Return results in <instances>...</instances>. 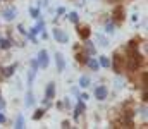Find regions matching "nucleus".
Here are the masks:
<instances>
[{
    "mask_svg": "<svg viewBox=\"0 0 148 129\" xmlns=\"http://www.w3.org/2000/svg\"><path fill=\"white\" fill-rule=\"evenodd\" d=\"M122 66H124V59H122L119 53H115V55H114V71H115V72H121V71H122Z\"/></svg>",
    "mask_w": 148,
    "mask_h": 129,
    "instance_id": "nucleus-5",
    "label": "nucleus"
},
{
    "mask_svg": "<svg viewBox=\"0 0 148 129\" xmlns=\"http://www.w3.org/2000/svg\"><path fill=\"white\" fill-rule=\"evenodd\" d=\"M84 46H86V50H88V52H90L91 55L95 53V46L91 45V42H88V40H86V43H84Z\"/></svg>",
    "mask_w": 148,
    "mask_h": 129,
    "instance_id": "nucleus-20",
    "label": "nucleus"
},
{
    "mask_svg": "<svg viewBox=\"0 0 148 129\" xmlns=\"http://www.w3.org/2000/svg\"><path fill=\"white\" fill-rule=\"evenodd\" d=\"M53 38H55L59 43H67V42H69L67 33H64L62 29H53Z\"/></svg>",
    "mask_w": 148,
    "mask_h": 129,
    "instance_id": "nucleus-3",
    "label": "nucleus"
},
{
    "mask_svg": "<svg viewBox=\"0 0 148 129\" xmlns=\"http://www.w3.org/2000/svg\"><path fill=\"white\" fill-rule=\"evenodd\" d=\"M3 107H5V102H3V98H0V110H2Z\"/></svg>",
    "mask_w": 148,
    "mask_h": 129,
    "instance_id": "nucleus-28",
    "label": "nucleus"
},
{
    "mask_svg": "<svg viewBox=\"0 0 148 129\" xmlns=\"http://www.w3.org/2000/svg\"><path fill=\"white\" fill-rule=\"evenodd\" d=\"M33 103H35V96H33V93L29 91V93L26 95V107H31Z\"/></svg>",
    "mask_w": 148,
    "mask_h": 129,
    "instance_id": "nucleus-16",
    "label": "nucleus"
},
{
    "mask_svg": "<svg viewBox=\"0 0 148 129\" xmlns=\"http://www.w3.org/2000/svg\"><path fill=\"white\" fill-rule=\"evenodd\" d=\"M86 64H88V67H90L91 71H97V69H98V62H97L95 59H88Z\"/></svg>",
    "mask_w": 148,
    "mask_h": 129,
    "instance_id": "nucleus-14",
    "label": "nucleus"
},
{
    "mask_svg": "<svg viewBox=\"0 0 148 129\" xmlns=\"http://www.w3.org/2000/svg\"><path fill=\"white\" fill-rule=\"evenodd\" d=\"M67 19L73 23V24H77V21H79V16L76 14V12H69V16H67Z\"/></svg>",
    "mask_w": 148,
    "mask_h": 129,
    "instance_id": "nucleus-17",
    "label": "nucleus"
},
{
    "mask_svg": "<svg viewBox=\"0 0 148 129\" xmlns=\"http://www.w3.org/2000/svg\"><path fill=\"white\" fill-rule=\"evenodd\" d=\"M29 14H31V17H38V16H40L38 9H29Z\"/></svg>",
    "mask_w": 148,
    "mask_h": 129,
    "instance_id": "nucleus-22",
    "label": "nucleus"
},
{
    "mask_svg": "<svg viewBox=\"0 0 148 129\" xmlns=\"http://www.w3.org/2000/svg\"><path fill=\"white\" fill-rule=\"evenodd\" d=\"M14 16H16V9H14V7H10V9H5V10H3V19H5V21H12V19H14Z\"/></svg>",
    "mask_w": 148,
    "mask_h": 129,
    "instance_id": "nucleus-10",
    "label": "nucleus"
},
{
    "mask_svg": "<svg viewBox=\"0 0 148 129\" xmlns=\"http://www.w3.org/2000/svg\"><path fill=\"white\" fill-rule=\"evenodd\" d=\"M5 122V115L3 114H0V124H3Z\"/></svg>",
    "mask_w": 148,
    "mask_h": 129,
    "instance_id": "nucleus-27",
    "label": "nucleus"
},
{
    "mask_svg": "<svg viewBox=\"0 0 148 129\" xmlns=\"http://www.w3.org/2000/svg\"><path fill=\"white\" fill-rule=\"evenodd\" d=\"M43 114H45V110H43V109H40V110H36V114H35V119H41V115H43Z\"/></svg>",
    "mask_w": 148,
    "mask_h": 129,
    "instance_id": "nucleus-21",
    "label": "nucleus"
},
{
    "mask_svg": "<svg viewBox=\"0 0 148 129\" xmlns=\"http://www.w3.org/2000/svg\"><path fill=\"white\" fill-rule=\"evenodd\" d=\"M55 64H57V71L62 72L66 69V60H64V55L62 53H57L55 55Z\"/></svg>",
    "mask_w": 148,
    "mask_h": 129,
    "instance_id": "nucleus-6",
    "label": "nucleus"
},
{
    "mask_svg": "<svg viewBox=\"0 0 148 129\" xmlns=\"http://www.w3.org/2000/svg\"><path fill=\"white\" fill-rule=\"evenodd\" d=\"M48 62H50V60H48V53H47V50H41V52L38 53V66L45 69V67H48Z\"/></svg>",
    "mask_w": 148,
    "mask_h": 129,
    "instance_id": "nucleus-2",
    "label": "nucleus"
},
{
    "mask_svg": "<svg viewBox=\"0 0 148 129\" xmlns=\"http://www.w3.org/2000/svg\"><path fill=\"white\" fill-rule=\"evenodd\" d=\"M107 33H114V24L112 23H107Z\"/></svg>",
    "mask_w": 148,
    "mask_h": 129,
    "instance_id": "nucleus-24",
    "label": "nucleus"
},
{
    "mask_svg": "<svg viewBox=\"0 0 148 129\" xmlns=\"http://www.w3.org/2000/svg\"><path fill=\"white\" fill-rule=\"evenodd\" d=\"M10 45H12V43L9 42V40H3V38H0V48L7 50V48H10Z\"/></svg>",
    "mask_w": 148,
    "mask_h": 129,
    "instance_id": "nucleus-18",
    "label": "nucleus"
},
{
    "mask_svg": "<svg viewBox=\"0 0 148 129\" xmlns=\"http://www.w3.org/2000/svg\"><path fill=\"white\" fill-rule=\"evenodd\" d=\"M98 42L102 43L103 46H107V45H109V43H107V40H105V38H102V36H98Z\"/></svg>",
    "mask_w": 148,
    "mask_h": 129,
    "instance_id": "nucleus-25",
    "label": "nucleus"
},
{
    "mask_svg": "<svg viewBox=\"0 0 148 129\" xmlns=\"http://www.w3.org/2000/svg\"><path fill=\"white\" fill-rule=\"evenodd\" d=\"M16 128H17V129L24 128V119H23V115H19V117H17V121H16Z\"/></svg>",
    "mask_w": 148,
    "mask_h": 129,
    "instance_id": "nucleus-19",
    "label": "nucleus"
},
{
    "mask_svg": "<svg viewBox=\"0 0 148 129\" xmlns=\"http://www.w3.org/2000/svg\"><path fill=\"white\" fill-rule=\"evenodd\" d=\"M62 128H71V122H69V121H64V122H62Z\"/></svg>",
    "mask_w": 148,
    "mask_h": 129,
    "instance_id": "nucleus-26",
    "label": "nucleus"
},
{
    "mask_svg": "<svg viewBox=\"0 0 148 129\" xmlns=\"http://www.w3.org/2000/svg\"><path fill=\"white\" fill-rule=\"evenodd\" d=\"M77 35H79L83 40H88V38H90V35H91V29H90L88 26H81V28L77 29Z\"/></svg>",
    "mask_w": 148,
    "mask_h": 129,
    "instance_id": "nucleus-8",
    "label": "nucleus"
},
{
    "mask_svg": "<svg viewBox=\"0 0 148 129\" xmlns=\"http://www.w3.org/2000/svg\"><path fill=\"white\" fill-rule=\"evenodd\" d=\"M126 66H127L129 71H138L140 69V66H141V55L136 50V46H129V53H127Z\"/></svg>",
    "mask_w": 148,
    "mask_h": 129,
    "instance_id": "nucleus-1",
    "label": "nucleus"
},
{
    "mask_svg": "<svg viewBox=\"0 0 148 129\" xmlns=\"http://www.w3.org/2000/svg\"><path fill=\"white\" fill-rule=\"evenodd\" d=\"M107 95H109V91H107V88H105V86H98V88L95 89V96H97L98 100H105V98H107Z\"/></svg>",
    "mask_w": 148,
    "mask_h": 129,
    "instance_id": "nucleus-7",
    "label": "nucleus"
},
{
    "mask_svg": "<svg viewBox=\"0 0 148 129\" xmlns=\"http://www.w3.org/2000/svg\"><path fill=\"white\" fill-rule=\"evenodd\" d=\"M88 85H90V78H88V76H81V78H79V86H81V88H86Z\"/></svg>",
    "mask_w": 148,
    "mask_h": 129,
    "instance_id": "nucleus-15",
    "label": "nucleus"
},
{
    "mask_svg": "<svg viewBox=\"0 0 148 129\" xmlns=\"http://www.w3.org/2000/svg\"><path fill=\"white\" fill-rule=\"evenodd\" d=\"M16 67H17V66L12 64V66H9V67H5V69H0V71H2V78H9V76H12Z\"/></svg>",
    "mask_w": 148,
    "mask_h": 129,
    "instance_id": "nucleus-11",
    "label": "nucleus"
},
{
    "mask_svg": "<svg viewBox=\"0 0 148 129\" xmlns=\"http://www.w3.org/2000/svg\"><path fill=\"white\" fill-rule=\"evenodd\" d=\"M98 66H102V67H110V60H109V57H105V55H100Z\"/></svg>",
    "mask_w": 148,
    "mask_h": 129,
    "instance_id": "nucleus-12",
    "label": "nucleus"
},
{
    "mask_svg": "<svg viewBox=\"0 0 148 129\" xmlns=\"http://www.w3.org/2000/svg\"><path fill=\"white\" fill-rule=\"evenodd\" d=\"M83 110H84V103H83V100H81V102L76 105V110H74V117L77 119V117H79V114H81Z\"/></svg>",
    "mask_w": 148,
    "mask_h": 129,
    "instance_id": "nucleus-13",
    "label": "nucleus"
},
{
    "mask_svg": "<svg viewBox=\"0 0 148 129\" xmlns=\"http://www.w3.org/2000/svg\"><path fill=\"white\" fill-rule=\"evenodd\" d=\"M114 21L115 23H122L124 21V7H121V5H117L115 9H114Z\"/></svg>",
    "mask_w": 148,
    "mask_h": 129,
    "instance_id": "nucleus-4",
    "label": "nucleus"
},
{
    "mask_svg": "<svg viewBox=\"0 0 148 129\" xmlns=\"http://www.w3.org/2000/svg\"><path fill=\"white\" fill-rule=\"evenodd\" d=\"M76 57H77V60H79V62H84V64H86V60H88V59H86V57H84L83 53H77Z\"/></svg>",
    "mask_w": 148,
    "mask_h": 129,
    "instance_id": "nucleus-23",
    "label": "nucleus"
},
{
    "mask_svg": "<svg viewBox=\"0 0 148 129\" xmlns=\"http://www.w3.org/2000/svg\"><path fill=\"white\" fill-rule=\"evenodd\" d=\"M53 96H55V85H53V83H48L47 93H45V100H52Z\"/></svg>",
    "mask_w": 148,
    "mask_h": 129,
    "instance_id": "nucleus-9",
    "label": "nucleus"
}]
</instances>
